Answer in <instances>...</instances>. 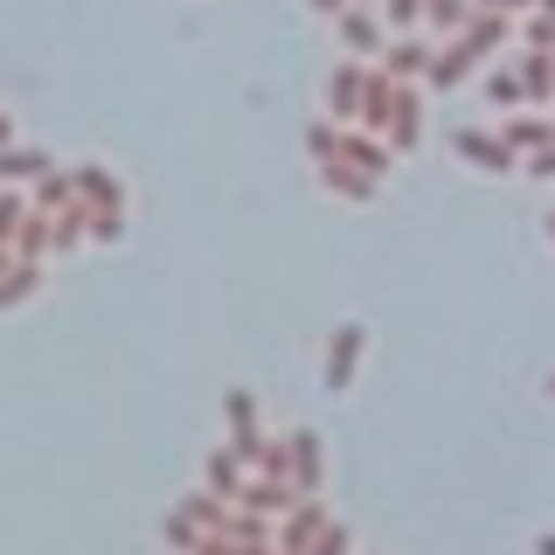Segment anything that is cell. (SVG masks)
<instances>
[{
  "mask_svg": "<svg viewBox=\"0 0 555 555\" xmlns=\"http://www.w3.org/2000/svg\"><path fill=\"white\" fill-rule=\"evenodd\" d=\"M465 22H473V8H465V0H424V14H416V28L451 35V42L465 35Z\"/></svg>",
  "mask_w": 555,
  "mask_h": 555,
  "instance_id": "12",
  "label": "cell"
},
{
  "mask_svg": "<svg viewBox=\"0 0 555 555\" xmlns=\"http://www.w3.org/2000/svg\"><path fill=\"white\" fill-rule=\"evenodd\" d=\"M320 188H326V195H340V202H375V181H369V173H354V167H320Z\"/></svg>",
  "mask_w": 555,
  "mask_h": 555,
  "instance_id": "14",
  "label": "cell"
},
{
  "mask_svg": "<svg viewBox=\"0 0 555 555\" xmlns=\"http://www.w3.org/2000/svg\"><path fill=\"white\" fill-rule=\"evenodd\" d=\"M347 8H382V0H347Z\"/></svg>",
  "mask_w": 555,
  "mask_h": 555,
  "instance_id": "24",
  "label": "cell"
},
{
  "mask_svg": "<svg viewBox=\"0 0 555 555\" xmlns=\"http://www.w3.org/2000/svg\"><path fill=\"white\" fill-rule=\"evenodd\" d=\"M361 83H369V63H334V77H326V118L334 126L361 118Z\"/></svg>",
  "mask_w": 555,
  "mask_h": 555,
  "instance_id": "3",
  "label": "cell"
},
{
  "mask_svg": "<svg viewBox=\"0 0 555 555\" xmlns=\"http://www.w3.org/2000/svg\"><path fill=\"white\" fill-rule=\"evenodd\" d=\"M459 42H465V49H473V56H479V63H493V56H500V49H507V42H514V22H500V14H473V22H465V35H459ZM500 63H507V56H500Z\"/></svg>",
  "mask_w": 555,
  "mask_h": 555,
  "instance_id": "10",
  "label": "cell"
},
{
  "mask_svg": "<svg viewBox=\"0 0 555 555\" xmlns=\"http://www.w3.org/2000/svg\"><path fill=\"white\" fill-rule=\"evenodd\" d=\"M493 139L514 153V160H528V153H542L548 139H555V126H548V112H520V118H507V126H500Z\"/></svg>",
  "mask_w": 555,
  "mask_h": 555,
  "instance_id": "7",
  "label": "cell"
},
{
  "mask_svg": "<svg viewBox=\"0 0 555 555\" xmlns=\"http://www.w3.org/2000/svg\"><path fill=\"white\" fill-rule=\"evenodd\" d=\"M306 8H312V14H326V22H334V14L347 8V0H306Z\"/></svg>",
  "mask_w": 555,
  "mask_h": 555,
  "instance_id": "21",
  "label": "cell"
},
{
  "mask_svg": "<svg viewBox=\"0 0 555 555\" xmlns=\"http://www.w3.org/2000/svg\"><path fill=\"white\" fill-rule=\"evenodd\" d=\"M334 28H340V42L354 49V56H382V49H389V28H382L375 8H340Z\"/></svg>",
  "mask_w": 555,
  "mask_h": 555,
  "instance_id": "6",
  "label": "cell"
},
{
  "mask_svg": "<svg viewBox=\"0 0 555 555\" xmlns=\"http://www.w3.org/2000/svg\"><path fill=\"white\" fill-rule=\"evenodd\" d=\"M451 153H459V160H473L479 173H514V167H520L514 153L500 146L493 132H479V126H459V132H451Z\"/></svg>",
  "mask_w": 555,
  "mask_h": 555,
  "instance_id": "5",
  "label": "cell"
},
{
  "mask_svg": "<svg viewBox=\"0 0 555 555\" xmlns=\"http://www.w3.org/2000/svg\"><path fill=\"white\" fill-rule=\"evenodd\" d=\"M42 160H35V153H0V173H8V181H22V173H35Z\"/></svg>",
  "mask_w": 555,
  "mask_h": 555,
  "instance_id": "20",
  "label": "cell"
},
{
  "mask_svg": "<svg viewBox=\"0 0 555 555\" xmlns=\"http://www.w3.org/2000/svg\"><path fill=\"white\" fill-rule=\"evenodd\" d=\"M410 104H416L410 83H389V77H382V69L369 63V83H361V118H354V132L382 139V132L396 126V112H410Z\"/></svg>",
  "mask_w": 555,
  "mask_h": 555,
  "instance_id": "1",
  "label": "cell"
},
{
  "mask_svg": "<svg viewBox=\"0 0 555 555\" xmlns=\"http://www.w3.org/2000/svg\"><path fill=\"white\" fill-rule=\"evenodd\" d=\"M520 167H528V173H534V181H555V139H548V146H542V153H528V160H520Z\"/></svg>",
  "mask_w": 555,
  "mask_h": 555,
  "instance_id": "18",
  "label": "cell"
},
{
  "mask_svg": "<svg viewBox=\"0 0 555 555\" xmlns=\"http://www.w3.org/2000/svg\"><path fill=\"white\" fill-rule=\"evenodd\" d=\"M424 63H430V49L424 42H416V35H403V42H389V49H382V77H389V83H410V77H424Z\"/></svg>",
  "mask_w": 555,
  "mask_h": 555,
  "instance_id": "11",
  "label": "cell"
},
{
  "mask_svg": "<svg viewBox=\"0 0 555 555\" xmlns=\"http://www.w3.org/2000/svg\"><path fill=\"white\" fill-rule=\"evenodd\" d=\"M514 83H520V104H542V112H555V63L548 56H528V49H520Z\"/></svg>",
  "mask_w": 555,
  "mask_h": 555,
  "instance_id": "9",
  "label": "cell"
},
{
  "mask_svg": "<svg viewBox=\"0 0 555 555\" xmlns=\"http://www.w3.org/2000/svg\"><path fill=\"white\" fill-rule=\"evenodd\" d=\"M479 91H486V104H500V112H520L514 63H486V69H479Z\"/></svg>",
  "mask_w": 555,
  "mask_h": 555,
  "instance_id": "13",
  "label": "cell"
},
{
  "mask_svg": "<svg viewBox=\"0 0 555 555\" xmlns=\"http://www.w3.org/2000/svg\"><path fill=\"white\" fill-rule=\"evenodd\" d=\"M375 14H389V28H416V14H424V0H382Z\"/></svg>",
  "mask_w": 555,
  "mask_h": 555,
  "instance_id": "17",
  "label": "cell"
},
{
  "mask_svg": "<svg viewBox=\"0 0 555 555\" xmlns=\"http://www.w3.org/2000/svg\"><path fill=\"white\" fill-rule=\"evenodd\" d=\"M416 139H424V104H410V112H396V126L382 132V146H389V153H410Z\"/></svg>",
  "mask_w": 555,
  "mask_h": 555,
  "instance_id": "16",
  "label": "cell"
},
{
  "mask_svg": "<svg viewBox=\"0 0 555 555\" xmlns=\"http://www.w3.org/2000/svg\"><path fill=\"white\" fill-rule=\"evenodd\" d=\"M542 555H555V534H542Z\"/></svg>",
  "mask_w": 555,
  "mask_h": 555,
  "instance_id": "23",
  "label": "cell"
},
{
  "mask_svg": "<svg viewBox=\"0 0 555 555\" xmlns=\"http://www.w3.org/2000/svg\"><path fill=\"white\" fill-rule=\"evenodd\" d=\"M465 8H473V14H500V22H514V14L528 8V0H465Z\"/></svg>",
  "mask_w": 555,
  "mask_h": 555,
  "instance_id": "19",
  "label": "cell"
},
{
  "mask_svg": "<svg viewBox=\"0 0 555 555\" xmlns=\"http://www.w3.org/2000/svg\"><path fill=\"white\" fill-rule=\"evenodd\" d=\"M548 236H555V216H548Z\"/></svg>",
  "mask_w": 555,
  "mask_h": 555,
  "instance_id": "25",
  "label": "cell"
},
{
  "mask_svg": "<svg viewBox=\"0 0 555 555\" xmlns=\"http://www.w3.org/2000/svg\"><path fill=\"white\" fill-rule=\"evenodd\" d=\"M479 69H486V63H479L465 42H444V49H430V63H424V83H430V91H459V83H473Z\"/></svg>",
  "mask_w": 555,
  "mask_h": 555,
  "instance_id": "2",
  "label": "cell"
},
{
  "mask_svg": "<svg viewBox=\"0 0 555 555\" xmlns=\"http://www.w3.org/2000/svg\"><path fill=\"white\" fill-rule=\"evenodd\" d=\"M528 8H534V14H542V22L555 28V0H528Z\"/></svg>",
  "mask_w": 555,
  "mask_h": 555,
  "instance_id": "22",
  "label": "cell"
},
{
  "mask_svg": "<svg viewBox=\"0 0 555 555\" xmlns=\"http://www.w3.org/2000/svg\"><path fill=\"white\" fill-rule=\"evenodd\" d=\"M340 132H347V126H334V118H312V126H306V153H312L320 167H334V160H340Z\"/></svg>",
  "mask_w": 555,
  "mask_h": 555,
  "instance_id": "15",
  "label": "cell"
},
{
  "mask_svg": "<svg viewBox=\"0 0 555 555\" xmlns=\"http://www.w3.org/2000/svg\"><path fill=\"white\" fill-rule=\"evenodd\" d=\"M361 347H369V326H354V320H347L340 334H334V354H326V389H347V382H354V369H361Z\"/></svg>",
  "mask_w": 555,
  "mask_h": 555,
  "instance_id": "8",
  "label": "cell"
},
{
  "mask_svg": "<svg viewBox=\"0 0 555 555\" xmlns=\"http://www.w3.org/2000/svg\"><path fill=\"white\" fill-rule=\"evenodd\" d=\"M334 167H354V173H369V181L382 188V181H389V167H396V153L382 146V139H369V132L347 126V132H340V160H334Z\"/></svg>",
  "mask_w": 555,
  "mask_h": 555,
  "instance_id": "4",
  "label": "cell"
}]
</instances>
